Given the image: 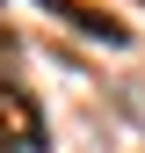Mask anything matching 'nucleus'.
<instances>
[{
	"label": "nucleus",
	"instance_id": "1",
	"mask_svg": "<svg viewBox=\"0 0 145 153\" xmlns=\"http://www.w3.org/2000/svg\"><path fill=\"white\" fill-rule=\"evenodd\" d=\"M36 7H51L72 36H87V44H109V51H123V44H131V29H123L109 7H87V0H36Z\"/></svg>",
	"mask_w": 145,
	"mask_h": 153
},
{
	"label": "nucleus",
	"instance_id": "2",
	"mask_svg": "<svg viewBox=\"0 0 145 153\" xmlns=\"http://www.w3.org/2000/svg\"><path fill=\"white\" fill-rule=\"evenodd\" d=\"M116 102H123V109H131V117H138V124H145V95H138V80H116Z\"/></svg>",
	"mask_w": 145,
	"mask_h": 153
},
{
	"label": "nucleus",
	"instance_id": "3",
	"mask_svg": "<svg viewBox=\"0 0 145 153\" xmlns=\"http://www.w3.org/2000/svg\"><path fill=\"white\" fill-rule=\"evenodd\" d=\"M138 7H145V0H138Z\"/></svg>",
	"mask_w": 145,
	"mask_h": 153
}]
</instances>
